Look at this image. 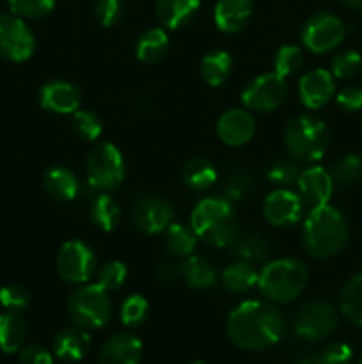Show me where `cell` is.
Instances as JSON below:
<instances>
[{
	"label": "cell",
	"mask_w": 362,
	"mask_h": 364,
	"mask_svg": "<svg viewBox=\"0 0 362 364\" xmlns=\"http://www.w3.org/2000/svg\"><path fill=\"white\" fill-rule=\"evenodd\" d=\"M27 340V322L16 311H6L0 315V350L14 354L21 350Z\"/></svg>",
	"instance_id": "obj_25"
},
{
	"label": "cell",
	"mask_w": 362,
	"mask_h": 364,
	"mask_svg": "<svg viewBox=\"0 0 362 364\" xmlns=\"http://www.w3.org/2000/svg\"><path fill=\"white\" fill-rule=\"evenodd\" d=\"M180 276H181L180 267L174 265L172 262H163L156 267V277H158L162 283L172 284Z\"/></svg>",
	"instance_id": "obj_48"
},
{
	"label": "cell",
	"mask_w": 362,
	"mask_h": 364,
	"mask_svg": "<svg viewBox=\"0 0 362 364\" xmlns=\"http://www.w3.org/2000/svg\"><path fill=\"white\" fill-rule=\"evenodd\" d=\"M287 100L286 78L280 75L263 73L252 78L241 91V103L247 110L254 112H272Z\"/></svg>",
	"instance_id": "obj_9"
},
{
	"label": "cell",
	"mask_w": 362,
	"mask_h": 364,
	"mask_svg": "<svg viewBox=\"0 0 362 364\" xmlns=\"http://www.w3.org/2000/svg\"><path fill=\"white\" fill-rule=\"evenodd\" d=\"M142 359V341L131 333L114 334L105 341L98 364H138Z\"/></svg>",
	"instance_id": "obj_19"
},
{
	"label": "cell",
	"mask_w": 362,
	"mask_h": 364,
	"mask_svg": "<svg viewBox=\"0 0 362 364\" xmlns=\"http://www.w3.org/2000/svg\"><path fill=\"white\" fill-rule=\"evenodd\" d=\"M18 364H53V355L41 345H27L21 347Z\"/></svg>",
	"instance_id": "obj_47"
},
{
	"label": "cell",
	"mask_w": 362,
	"mask_h": 364,
	"mask_svg": "<svg viewBox=\"0 0 362 364\" xmlns=\"http://www.w3.org/2000/svg\"><path fill=\"white\" fill-rule=\"evenodd\" d=\"M302 169L295 159H280L272 164L268 169V180L270 183L277 185L279 188H287L290 185L297 183L298 176H300Z\"/></svg>",
	"instance_id": "obj_38"
},
{
	"label": "cell",
	"mask_w": 362,
	"mask_h": 364,
	"mask_svg": "<svg viewBox=\"0 0 362 364\" xmlns=\"http://www.w3.org/2000/svg\"><path fill=\"white\" fill-rule=\"evenodd\" d=\"M149 311V302L142 295L133 294L126 297L121 304V322L128 327L141 326Z\"/></svg>",
	"instance_id": "obj_41"
},
{
	"label": "cell",
	"mask_w": 362,
	"mask_h": 364,
	"mask_svg": "<svg viewBox=\"0 0 362 364\" xmlns=\"http://www.w3.org/2000/svg\"><path fill=\"white\" fill-rule=\"evenodd\" d=\"M172 205L160 196H141L131 206V220L135 228L146 235L165 231L172 223Z\"/></svg>",
	"instance_id": "obj_13"
},
{
	"label": "cell",
	"mask_w": 362,
	"mask_h": 364,
	"mask_svg": "<svg viewBox=\"0 0 362 364\" xmlns=\"http://www.w3.org/2000/svg\"><path fill=\"white\" fill-rule=\"evenodd\" d=\"M91 350V336L82 327H67L53 338V354L66 363H77Z\"/></svg>",
	"instance_id": "obj_21"
},
{
	"label": "cell",
	"mask_w": 362,
	"mask_h": 364,
	"mask_svg": "<svg viewBox=\"0 0 362 364\" xmlns=\"http://www.w3.org/2000/svg\"><path fill=\"white\" fill-rule=\"evenodd\" d=\"M330 176L334 185L339 187H351L362 180V159L358 155L341 156L332 167H330Z\"/></svg>",
	"instance_id": "obj_34"
},
{
	"label": "cell",
	"mask_w": 362,
	"mask_h": 364,
	"mask_svg": "<svg viewBox=\"0 0 362 364\" xmlns=\"http://www.w3.org/2000/svg\"><path fill=\"white\" fill-rule=\"evenodd\" d=\"M348 9L351 11H362V0H341Z\"/></svg>",
	"instance_id": "obj_49"
},
{
	"label": "cell",
	"mask_w": 362,
	"mask_h": 364,
	"mask_svg": "<svg viewBox=\"0 0 362 364\" xmlns=\"http://www.w3.org/2000/svg\"><path fill=\"white\" fill-rule=\"evenodd\" d=\"M339 308L346 320L362 327V274L346 281L339 295Z\"/></svg>",
	"instance_id": "obj_31"
},
{
	"label": "cell",
	"mask_w": 362,
	"mask_h": 364,
	"mask_svg": "<svg viewBox=\"0 0 362 364\" xmlns=\"http://www.w3.org/2000/svg\"><path fill=\"white\" fill-rule=\"evenodd\" d=\"M346 242L348 224L339 210L329 203L309 210L302 224V244L312 258H332Z\"/></svg>",
	"instance_id": "obj_2"
},
{
	"label": "cell",
	"mask_w": 362,
	"mask_h": 364,
	"mask_svg": "<svg viewBox=\"0 0 362 364\" xmlns=\"http://www.w3.org/2000/svg\"><path fill=\"white\" fill-rule=\"evenodd\" d=\"M55 263L60 279L71 284H85L94 276L98 267L92 247L82 240L64 242L57 252Z\"/></svg>",
	"instance_id": "obj_8"
},
{
	"label": "cell",
	"mask_w": 362,
	"mask_h": 364,
	"mask_svg": "<svg viewBox=\"0 0 362 364\" xmlns=\"http://www.w3.org/2000/svg\"><path fill=\"white\" fill-rule=\"evenodd\" d=\"M355 364H362V358H361V359H358V361H357V363H355Z\"/></svg>",
	"instance_id": "obj_52"
},
{
	"label": "cell",
	"mask_w": 362,
	"mask_h": 364,
	"mask_svg": "<svg viewBox=\"0 0 362 364\" xmlns=\"http://www.w3.org/2000/svg\"><path fill=\"white\" fill-rule=\"evenodd\" d=\"M346 36L343 20L332 13H318L305 21L302 28V43L312 53H327L336 50Z\"/></svg>",
	"instance_id": "obj_11"
},
{
	"label": "cell",
	"mask_w": 362,
	"mask_h": 364,
	"mask_svg": "<svg viewBox=\"0 0 362 364\" xmlns=\"http://www.w3.org/2000/svg\"><path fill=\"white\" fill-rule=\"evenodd\" d=\"M256 119L247 109H231L216 123V135L227 146H243L254 137Z\"/></svg>",
	"instance_id": "obj_18"
},
{
	"label": "cell",
	"mask_w": 362,
	"mask_h": 364,
	"mask_svg": "<svg viewBox=\"0 0 362 364\" xmlns=\"http://www.w3.org/2000/svg\"><path fill=\"white\" fill-rule=\"evenodd\" d=\"M31 304V294L21 284H7L0 288V306L7 311L21 313Z\"/></svg>",
	"instance_id": "obj_42"
},
{
	"label": "cell",
	"mask_w": 362,
	"mask_h": 364,
	"mask_svg": "<svg viewBox=\"0 0 362 364\" xmlns=\"http://www.w3.org/2000/svg\"><path fill=\"white\" fill-rule=\"evenodd\" d=\"M248 188H251V176L245 171H233L224 183V199H227L229 203L240 201L247 194Z\"/></svg>",
	"instance_id": "obj_43"
},
{
	"label": "cell",
	"mask_w": 362,
	"mask_h": 364,
	"mask_svg": "<svg viewBox=\"0 0 362 364\" xmlns=\"http://www.w3.org/2000/svg\"><path fill=\"white\" fill-rule=\"evenodd\" d=\"M39 105L53 114H73L80 109L82 95L77 85L66 80H50L38 92Z\"/></svg>",
	"instance_id": "obj_15"
},
{
	"label": "cell",
	"mask_w": 362,
	"mask_h": 364,
	"mask_svg": "<svg viewBox=\"0 0 362 364\" xmlns=\"http://www.w3.org/2000/svg\"><path fill=\"white\" fill-rule=\"evenodd\" d=\"M297 187L305 206L316 208V206L329 203L334 192V180L327 169L319 166H311L307 169H302Z\"/></svg>",
	"instance_id": "obj_16"
},
{
	"label": "cell",
	"mask_w": 362,
	"mask_h": 364,
	"mask_svg": "<svg viewBox=\"0 0 362 364\" xmlns=\"http://www.w3.org/2000/svg\"><path fill=\"white\" fill-rule=\"evenodd\" d=\"M226 333L241 350L259 352L273 347L284 333V318L275 306L263 301H245L229 313Z\"/></svg>",
	"instance_id": "obj_1"
},
{
	"label": "cell",
	"mask_w": 362,
	"mask_h": 364,
	"mask_svg": "<svg viewBox=\"0 0 362 364\" xmlns=\"http://www.w3.org/2000/svg\"><path fill=\"white\" fill-rule=\"evenodd\" d=\"M319 359L323 364H351L353 359V350L346 343H330L319 352Z\"/></svg>",
	"instance_id": "obj_45"
},
{
	"label": "cell",
	"mask_w": 362,
	"mask_h": 364,
	"mask_svg": "<svg viewBox=\"0 0 362 364\" xmlns=\"http://www.w3.org/2000/svg\"><path fill=\"white\" fill-rule=\"evenodd\" d=\"M339 323L336 308L327 301H312L302 306L293 320V331L300 340L318 341L330 336Z\"/></svg>",
	"instance_id": "obj_10"
},
{
	"label": "cell",
	"mask_w": 362,
	"mask_h": 364,
	"mask_svg": "<svg viewBox=\"0 0 362 364\" xmlns=\"http://www.w3.org/2000/svg\"><path fill=\"white\" fill-rule=\"evenodd\" d=\"M35 39L23 18L16 14H0V55L11 63L31 59Z\"/></svg>",
	"instance_id": "obj_12"
},
{
	"label": "cell",
	"mask_w": 362,
	"mask_h": 364,
	"mask_svg": "<svg viewBox=\"0 0 362 364\" xmlns=\"http://www.w3.org/2000/svg\"><path fill=\"white\" fill-rule=\"evenodd\" d=\"M258 277L259 272L252 269L251 263L238 259L222 270L220 281H222V287L231 294H247L248 290L258 287Z\"/></svg>",
	"instance_id": "obj_27"
},
{
	"label": "cell",
	"mask_w": 362,
	"mask_h": 364,
	"mask_svg": "<svg viewBox=\"0 0 362 364\" xmlns=\"http://www.w3.org/2000/svg\"><path fill=\"white\" fill-rule=\"evenodd\" d=\"M87 181L99 192H112L123 183L126 166L123 153L112 142H99L91 149L85 162Z\"/></svg>",
	"instance_id": "obj_7"
},
{
	"label": "cell",
	"mask_w": 362,
	"mask_h": 364,
	"mask_svg": "<svg viewBox=\"0 0 362 364\" xmlns=\"http://www.w3.org/2000/svg\"><path fill=\"white\" fill-rule=\"evenodd\" d=\"M307 281V267L300 259L280 258L263 267L258 277V288L266 301L287 304L304 294Z\"/></svg>",
	"instance_id": "obj_4"
},
{
	"label": "cell",
	"mask_w": 362,
	"mask_h": 364,
	"mask_svg": "<svg viewBox=\"0 0 362 364\" xmlns=\"http://www.w3.org/2000/svg\"><path fill=\"white\" fill-rule=\"evenodd\" d=\"M304 64V53L297 45H283L275 53L273 59V71L283 78L293 77L302 70Z\"/></svg>",
	"instance_id": "obj_35"
},
{
	"label": "cell",
	"mask_w": 362,
	"mask_h": 364,
	"mask_svg": "<svg viewBox=\"0 0 362 364\" xmlns=\"http://www.w3.org/2000/svg\"><path fill=\"white\" fill-rule=\"evenodd\" d=\"M123 2L121 0H98L94 6V16L102 27H114L123 18Z\"/></svg>",
	"instance_id": "obj_44"
},
{
	"label": "cell",
	"mask_w": 362,
	"mask_h": 364,
	"mask_svg": "<svg viewBox=\"0 0 362 364\" xmlns=\"http://www.w3.org/2000/svg\"><path fill=\"white\" fill-rule=\"evenodd\" d=\"M201 7V0H158L156 18L169 31H177L194 20Z\"/></svg>",
	"instance_id": "obj_22"
},
{
	"label": "cell",
	"mask_w": 362,
	"mask_h": 364,
	"mask_svg": "<svg viewBox=\"0 0 362 364\" xmlns=\"http://www.w3.org/2000/svg\"><path fill=\"white\" fill-rule=\"evenodd\" d=\"M284 144L298 164H316L329 149L330 132L322 117L300 114L287 123Z\"/></svg>",
	"instance_id": "obj_5"
},
{
	"label": "cell",
	"mask_w": 362,
	"mask_h": 364,
	"mask_svg": "<svg viewBox=\"0 0 362 364\" xmlns=\"http://www.w3.org/2000/svg\"><path fill=\"white\" fill-rule=\"evenodd\" d=\"M252 16V0H216L213 18L220 32L236 34Z\"/></svg>",
	"instance_id": "obj_20"
},
{
	"label": "cell",
	"mask_w": 362,
	"mask_h": 364,
	"mask_svg": "<svg viewBox=\"0 0 362 364\" xmlns=\"http://www.w3.org/2000/svg\"><path fill=\"white\" fill-rule=\"evenodd\" d=\"M305 203L298 192L290 188H277L266 196L263 203V215L272 226L287 228L304 219Z\"/></svg>",
	"instance_id": "obj_14"
},
{
	"label": "cell",
	"mask_w": 362,
	"mask_h": 364,
	"mask_svg": "<svg viewBox=\"0 0 362 364\" xmlns=\"http://www.w3.org/2000/svg\"><path fill=\"white\" fill-rule=\"evenodd\" d=\"M337 105L346 112H357L362 110V87L361 85H348L341 89L336 96Z\"/></svg>",
	"instance_id": "obj_46"
},
{
	"label": "cell",
	"mask_w": 362,
	"mask_h": 364,
	"mask_svg": "<svg viewBox=\"0 0 362 364\" xmlns=\"http://www.w3.org/2000/svg\"><path fill=\"white\" fill-rule=\"evenodd\" d=\"M96 284L103 288L105 291H117L119 288L124 287L128 277V269L123 262L119 259H112L106 262L96 270Z\"/></svg>",
	"instance_id": "obj_36"
},
{
	"label": "cell",
	"mask_w": 362,
	"mask_h": 364,
	"mask_svg": "<svg viewBox=\"0 0 362 364\" xmlns=\"http://www.w3.org/2000/svg\"><path fill=\"white\" fill-rule=\"evenodd\" d=\"M297 364H323L322 359H319V355H305V358H302L300 361H298Z\"/></svg>",
	"instance_id": "obj_50"
},
{
	"label": "cell",
	"mask_w": 362,
	"mask_h": 364,
	"mask_svg": "<svg viewBox=\"0 0 362 364\" xmlns=\"http://www.w3.org/2000/svg\"><path fill=\"white\" fill-rule=\"evenodd\" d=\"M362 68V57L355 50H341L332 57V70L330 73L334 78H341V80H348V78L355 77Z\"/></svg>",
	"instance_id": "obj_40"
},
{
	"label": "cell",
	"mask_w": 362,
	"mask_h": 364,
	"mask_svg": "<svg viewBox=\"0 0 362 364\" xmlns=\"http://www.w3.org/2000/svg\"><path fill=\"white\" fill-rule=\"evenodd\" d=\"M43 187L57 201H73L80 194V180L71 169L64 166H53L43 176Z\"/></svg>",
	"instance_id": "obj_23"
},
{
	"label": "cell",
	"mask_w": 362,
	"mask_h": 364,
	"mask_svg": "<svg viewBox=\"0 0 362 364\" xmlns=\"http://www.w3.org/2000/svg\"><path fill=\"white\" fill-rule=\"evenodd\" d=\"M233 255L241 262H259L268 255V244L259 233L238 235L236 240L229 245Z\"/></svg>",
	"instance_id": "obj_33"
},
{
	"label": "cell",
	"mask_w": 362,
	"mask_h": 364,
	"mask_svg": "<svg viewBox=\"0 0 362 364\" xmlns=\"http://www.w3.org/2000/svg\"><path fill=\"white\" fill-rule=\"evenodd\" d=\"M334 92H336L334 75L330 71L323 70V68L309 71L298 82L300 102L311 110L322 109L323 105H327L334 96Z\"/></svg>",
	"instance_id": "obj_17"
},
{
	"label": "cell",
	"mask_w": 362,
	"mask_h": 364,
	"mask_svg": "<svg viewBox=\"0 0 362 364\" xmlns=\"http://www.w3.org/2000/svg\"><path fill=\"white\" fill-rule=\"evenodd\" d=\"M11 13L23 20H35L50 14L55 7V0H7Z\"/></svg>",
	"instance_id": "obj_39"
},
{
	"label": "cell",
	"mask_w": 362,
	"mask_h": 364,
	"mask_svg": "<svg viewBox=\"0 0 362 364\" xmlns=\"http://www.w3.org/2000/svg\"><path fill=\"white\" fill-rule=\"evenodd\" d=\"M167 50H169V36L162 27L148 28L135 43V55L144 64H155L162 60Z\"/></svg>",
	"instance_id": "obj_24"
},
{
	"label": "cell",
	"mask_w": 362,
	"mask_h": 364,
	"mask_svg": "<svg viewBox=\"0 0 362 364\" xmlns=\"http://www.w3.org/2000/svg\"><path fill=\"white\" fill-rule=\"evenodd\" d=\"M233 71V59L226 50L208 52L201 60V78L209 87H220L227 82Z\"/></svg>",
	"instance_id": "obj_26"
},
{
	"label": "cell",
	"mask_w": 362,
	"mask_h": 364,
	"mask_svg": "<svg viewBox=\"0 0 362 364\" xmlns=\"http://www.w3.org/2000/svg\"><path fill=\"white\" fill-rule=\"evenodd\" d=\"M71 128H73L75 135L82 141H96V139L102 137L103 134V123L94 112L91 110L78 109L77 112H73L71 117Z\"/></svg>",
	"instance_id": "obj_37"
},
{
	"label": "cell",
	"mask_w": 362,
	"mask_h": 364,
	"mask_svg": "<svg viewBox=\"0 0 362 364\" xmlns=\"http://www.w3.org/2000/svg\"><path fill=\"white\" fill-rule=\"evenodd\" d=\"M190 364H206V363H202V361H194V363H190Z\"/></svg>",
	"instance_id": "obj_51"
},
{
	"label": "cell",
	"mask_w": 362,
	"mask_h": 364,
	"mask_svg": "<svg viewBox=\"0 0 362 364\" xmlns=\"http://www.w3.org/2000/svg\"><path fill=\"white\" fill-rule=\"evenodd\" d=\"M91 220L98 230L114 231L121 220V208L109 192H99L91 199Z\"/></svg>",
	"instance_id": "obj_28"
},
{
	"label": "cell",
	"mask_w": 362,
	"mask_h": 364,
	"mask_svg": "<svg viewBox=\"0 0 362 364\" xmlns=\"http://www.w3.org/2000/svg\"><path fill=\"white\" fill-rule=\"evenodd\" d=\"M165 245L172 255L190 256L197 245V235L194 233L192 226H185L180 223H170L165 230Z\"/></svg>",
	"instance_id": "obj_32"
},
{
	"label": "cell",
	"mask_w": 362,
	"mask_h": 364,
	"mask_svg": "<svg viewBox=\"0 0 362 364\" xmlns=\"http://www.w3.org/2000/svg\"><path fill=\"white\" fill-rule=\"evenodd\" d=\"M181 277L194 290H208L215 287L216 274L213 267L201 256H187L180 267Z\"/></svg>",
	"instance_id": "obj_29"
},
{
	"label": "cell",
	"mask_w": 362,
	"mask_h": 364,
	"mask_svg": "<svg viewBox=\"0 0 362 364\" xmlns=\"http://www.w3.org/2000/svg\"><path fill=\"white\" fill-rule=\"evenodd\" d=\"M67 315L85 331L106 326L112 316V302L109 291L98 284H82L67 299Z\"/></svg>",
	"instance_id": "obj_6"
},
{
	"label": "cell",
	"mask_w": 362,
	"mask_h": 364,
	"mask_svg": "<svg viewBox=\"0 0 362 364\" xmlns=\"http://www.w3.org/2000/svg\"><path fill=\"white\" fill-rule=\"evenodd\" d=\"M181 176H183L185 185L190 191L204 192L216 183L219 173H216V167L209 160L192 159L185 164Z\"/></svg>",
	"instance_id": "obj_30"
},
{
	"label": "cell",
	"mask_w": 362,
	"mask_h": 364,
	"mask_svg": "<svg viewBox=\"0 0 362 364\" xmlns=\"http://www.w3.org/2000/svg\"><path fill=\"white\" fill-rule=\"evenodd\" d=\"M190 226L199 240L213 247H229L240 235L233 205L224 198H204L194 206Z\"/></svg>",
	"instance_id": "obj_3"
}]
</instances>
